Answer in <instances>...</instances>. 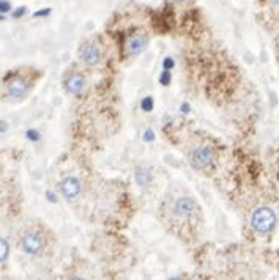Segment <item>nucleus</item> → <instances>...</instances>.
I'll return each instance as SVG.
<instances>
[{"label": "nucleus", "instance_id": "nucleus-9", "mask_svg": "<svg viewBox=\"0 0 279 280\" xmlns=\"http://www.w3.org/2000/svg\"><path fill=\"white\" fill-rule=\"evenodd\" d=\"M63 85H65L66 93H69V95H79L85 89V79H84V76H81V74L76 73V74L68 76L65 79Z\"/></svg>", "mask_w": 279, "mask_h": 280}, {"label": "nucleus", "instance_id": "nucleus-16", "mask_svg": "<svg viewBox=\"0 0 279 280\" xmlns=\"http://www.w3.org/2000/svg\"><path fill=\"white\" fill-rule=\"evenodd\" d=\"M163 66H164V69H169V71H170V69L175 66V62H173L170 57H166L164 62H163Z\"/></svg>", "mask_w": 279, "mask_h": 280}, {"label": "nucleus", "instance_id": "nucleus-6", "mask_svg": "<svg viewBox=\"0 0 279 280\" xmlns=\"http://www.w3.org/2000/svg\"><path fill=\"white\" fill-rule=\"evenodd\" d=\"M79 57L81 60L89 65V66H96L101 60V49L98 47L96 43L89 41V43H84L79 49Z\"/></svg>", "mask_w": 279, "mask_h": 280}, {"label": "nucleus", "instance_id": "nucleus-2", "mask_svg": "<svg viewBox=\"0 0 279 280\" xmlns=\"http://www.w3.org/2000/svg\"><path fill=\"white\" fill-rule=\"evenodd\" d=\"M213 159H215V153L207 145H200L191 153V165L196 170H205L207 167H210Z\"/></svg>", "mask_w": 279, "mask_h": 280}, {"label": "nucleus", "instance_id": "nucleus-4", "mask_svg": "<svg viewBox=\"0 0 279 280\" xmlns=\"http://www.w3.org/2000/svg\"><path fill=\"white\" fill-rule=\"evenodd\" d=\"M21 247L26 254L29 255H38L44 249V238L40 233H27L22 241H21Z\"/></svg>", "mask_w": 279, "mask_h": 280}, {"label": "nucleus", "instance_id": "nucleus-18", "mask_svg": "<svg viewBox=\"0 0 279 280\" xmlns=\"http://www.w3.org/2000/svg\"><path fill=\"white\" fill-rule=\"evenodd\" d=\"M22 14H26V8H24V7L17 8V11H14V13H13V17H21Z\"/></svg>", "mask_w": 279, "mask_h": 280}, {"label": "nucleus", "instance_id": "nucleus-3", "mask_svg": "<svg viewBox=\"0 0 279 280\" xmlns=\"http://www.w3.org/2000/svg\"><path fill=\"white\" fill-rule=\"evenodd\" d=\"M59 189L62 192L63 199H66V200H76L81 195L82 186H81L79 178H76L74 175H69V177H66V178L62 180Z\"/></svg>", "mask_w": 279, "mask_h": 280}, {"label": "nucleus", "instance_id": "nucleus-19", "mask_svg": "<svg viewBox=\"0 0 279 280\" xmlns=\"http://www.w3.org/2000/svg\"><path fill=\"white\" fill-rule=\"evenodd\" d=\"M49 13H50V8H44L43 11H37L33 16H35V17H41V16H46V14H49Z\"/></svg>", "mask_w": 279, "mask_h": 280}, {"label": "nucleus", "instance_id": "nucleus-15", "mask_svg": "<svg viewBox=\"0 0 279 280\" xmlns=\"http://www.w3.org/2000/svg\"><path fill=\"white\" fill-rule=\"evenodd\" d=\"M11 10V4L8 0H0V13H8Z\"/></svg>", "mask_w": 279, "mask_h": 280}, {"label": "nucleus", "instance_id": "nucleus-14", "mask_svg": "<svg viewBox=\"0 0 279 280\" xmlns=\"http://www.w3.org/2000/svg\"><path fill=\"white\" fill-rule=\"evenodd\" d=\"M26 135H27L29 140H32V142H38V140H40V132L35 131V129H29L26 132Z\"/></svg>", "mask_w": 279, "mask_h": 280}, {"label": "nucleus", "instance_id": "nucleus-10", "mask_svg": "<svg viewBox=\"0 0 279 280\" xmlns=\"http://www.w3.org/2000/svg\"><path fill=\"white\" fill-rule=\"evenodd\" d=\"M134 178H136V181H137V184H139V186L145 187V186H148V184L153 181V175H151V172H150L148 169L139 167V169H136Z\"/></svg>", "mask_w": 279, "mask_h": 280}, {"label": "nucleus", "instance_id": "nucleus-1", "mask_svg": "<svg viewBox=\"0 0 279 280\" xmlns=\"http://www.w3.org/2000/svg\"><path fill=\"white\" fill-rule=\"evenodd\" d=\"M251 225L256 233L259 235H268L273 232L276 225V214L271 208L268 206H260L252 213Z\"/></svg>", "mask_w": 279, "mask_h": 280}, {"label": "nucleus", "instance_id": "nucleus-11", "mask_svg": "<svg viewBox=\"0 0 279 280\" xmlns=\"http://www.w3.org/2000/svg\"><path fill=\"white\" fill-rule=\"evenodd\" d=\"M8 254H10V246H8V242H7L4 238H0V263L7 260Z\"/></svg>", "mask_w": 279, "mask_h": 280}, {"label": "nucleus", "instance_id": "nucleus-8", "mask_svg": "<svg viewBox=\"0 0 279 280\" xmlns=\"http://www.w3.org/2000/svg\"><path fill=\"white\" fill-rule=\"evenodd\" d=\"M29 89H30V85H29V82L24 77H14L7 85V93L11 98L17 99V98H24L29 93Z\"/></svg>", "mask_w": 279, "mask_h": 280}, {"label": "nucleus", "instance_id": "nucleus-21", "mask_svg": "<svg viewBox=\"0 0 279 280\" xmlns=\"http://www.w3.org/2000/svg\"><path fill=\"white\" fill-rule=\"evenodd\" d=\"M268 4H271L273 7H279V0H268Z\"/></svg>", "mask_w": 279, "mask_h": 280}, {"label": "nucleus", "instance_id": "nucleus-13", "mask_svg": "<svg viewBox=\"0 0 279 280\" xmlns=\"http://www.w3.org/2000/svg\"><path fill=\"white\" fill-rule=\"evenodd\" d=\"M170 79H172L170 71H167V69H164V71L161 73V76H160V83H161L163 87H167V85L170 83Z\"/></svg>", "mask_w": 279, "mask_h": 280}, {"label": "nucleus", "instance_id": "nucleus-20", "mask_svg": "<svg viewBox=\"0 0 279 280\" xmlns=\"http://www.w3.org/2000/svg\"><path fill=\"white\" fill-rule=\"evenodd\" d=\"M7 129H8V125H7V121L0 120V132H5Z\"/></svg>", "mask_w": 279, "mask_h": 280}, {"label": "nucleus", "instance_id": "nucleus-7", "mask_svg": "<svg viewBox=\"0 0 279 280\" xmlns=\"http://www.w3.org/2000/svg\"><path fill=\"white\" fill-rule=\"evenodd\" d=\"M147 43H148L147 35H144V33H136V35H133V37L128 38V41L125 44L126 54L131 55V57L133 55H139L147 47Z\"/></svg>", "mask_w": 279, "mask_h": 280}, {"label": "nucleus", "instance_id": "nucleus-17", "mask_svg": "<svg viewBox=\"0 0 279 280\" xmlns=\"http://www.w3.org/2000/svg\"><path fill=\"white\" fill-rule=\"evenodd\" d=\"M144 140H145V142H153V140H155V135H153V131L151 129H147L144 132Z\"/></svg>", "mask_w": 279, "mask_h": 280}, {"label": "nucleus", "instance_id": "nucleus-5", "mask_svg": "<svg viewBox=\"0 0 279 280\" xmlns=\"http://www.w3.org/2000/svg\"><path fill=\"white\" fill-rule=\"evenodd\" d=\"M197 211V203L191 197H180L173 203V214L180 219H189L193 217Z\"/></svg>", "mask_w": 279, "mask_h": 280}, {"label": "nucleus", "instance_id": "nucleus-12", "mask_svg": "<svg viewBox=\"0 0 279 280\" xmlns=\"http://www.w3.org/2000/svg\"><path fill=\"white\" fill-rule=\"evenodd\" d=\"M141 107H142V110H145V112H151L153 107H155V101H153V98H151V96H145V98L142 99V102H141Z\"/></svg>", "mask_w": 279, "mask_h": 280}, {"label": "nucleus", "instance_id": "nucleus-22", "mask_svg": "<svg viewBox=\"0 0 279 280\" xmlns=\"http://www.w3.org/2000/svg\"><path fill=\"white\" fill-rule=\"evenodd\" d=\"M0 21H4V16H0Z\"/></svg>", "mask_w": 279, "mask_h": 280}]
</instances>
